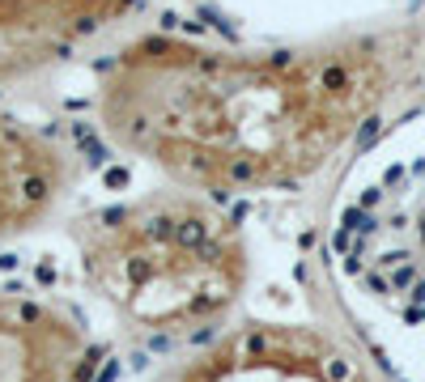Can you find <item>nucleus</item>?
<instances>
[{"label": "nucleus", "mask_w": 425, "mask_h": 382, "mask_svg": "<svg viewBox=\"0 0 425 382\" xmlns=\"http://www.w3.org/2000/svg\"><path fill=\"white\" fill-rule=\"evenodd\" d=\"M141 0H0V98L81 56Z\"/></svg>", "instance_id": "39448f33"}, {"label": "nucleus", "mask_w": 425, "mask_h": 382, "mask_svg": "<svg viewBox=\"0 0 425 382\" xmlns=\"http://www.w3.org/2000/svg\"><path fill=\"white\" fill-rule=\"evenodd\" d=\"M115 340L77 297L0 285V382H103Z\"/></svg>", "instance_id": "20e7f679"}, {"label": "nucleus", "mask_w": 425, "mask_h": 382, "mask_svg": "<svg viewBox=\"0 0 425 382\" xmlns=\"http://www.w3.org/2000/svg\"><path fill=\"white\" fill-rule=\"evenodd\" d=\"M85 158L56 132L0 119V242L52 225L77 195Z\"/></svg>", "instance_id": "423d86ee"}, {"label": "nucleus", "mask_w": 425, "mask_h": 382, "mask_svg": "<svg viewBox=\"0 0 425 382\" xmlns=\"http://www.w3.org/2000/svg\"><path fill=\"white\" fill-rule=\"evenodd\" d=\"M149 382H366L357 352L315 319L238 315Z\"/></svg>", "instance_id": "7ed1b4c3"}, {"label": "nucleus", "mask_w": 425, "mask_h": 382, "mask_svg": "<svg viewBox=\"0 0 425 382\" xmlns=\"http://www.w3.org/2000/svg\"><path fill=\"white\" fill-rule=\"evenodd\" d=\"M64 242L85 310L119 344L179 352L242 315L256 246L238 204L158 183L81 204Z\"/></svg>", "instance_id": "f03ea898"}, {"label": "nucleus", "mask_w": 425, "mask_h": 382, "mask_svg": "<svg viewBox=\"0 0 425 382\" xmlns=\"http://www.w3.org/2000/svg\"><path fill=\"white\" fill-rule=\"evenodd\" d=\"M387 43H209L154 30L98 68L90 127L115 158L221 204L293 195L379 132Z\"/></svg>", "instance_id": "f257e3e1"}]
</instances>
